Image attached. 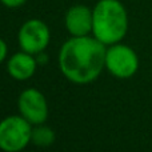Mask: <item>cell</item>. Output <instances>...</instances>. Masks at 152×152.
<instances>
[{
    "label": "cell",
    "instance_id": "1",
    "mask_svg": "<svg viewBox=\"0 0 152 152\" xmlns=\"http://www.w3.org/2000/svg\"><path fill=\"white\" fill-rule=\"evenodd\" d=\"M105 44L96 37L74 36L59 53V67L68 80L76 84L94 81L105 66Z\"/></svg>",
    "mask_w": 152,
    "mask_h": 152
},
{
    "label": "cell",
    "instance_id": "2",
    "mask_svg": "<svg viewBox=\"0 0 152 152\" xmlns=\"http://www.w3.org/2000/svg\"><path fill=\"white\" fill-rule=\"evenodd\" d=\"M94 37L105 45L119 43L128 31V13L119 0H99L92 10Z\"/></svg>",
    "mask_w": 152,
    "mask_h": 152
},
{
    "label": "cell",
    "instance_id": "3",
    "mask_svg": "<svg viewBox=\"0 0 152 152\" xmlns=\"http://www.w3.org/2000/svg\"><path fill=\"white\" fill-rule=\"evenodd\" d=\"M32 137L31 123L23 116H8L0 121V150L19 152Z\"/></svg>",
    "mask_w": 152,
    "mask_h": 152
},
{
    "label": "cell",
    "instance_id": "4",
    "mask_svg": "<svg viewBox=\"0 0 152 152\" xmlns=\"http://www.w3.org/2000/svg\"><path fill=\"white\" fill-rule=\"evenodd\" d=\"M105 67L116 77L128 79L136 74L139 68V58L131 47L116 43L107 50Z\"/></svg>",
    "mask_w": 152,
    "mask_h": 152
},
{
    "label": "cell",
    "instance_id": "5",
    "mask_svg": "<svg viewBox=\"0 0 152 152\" xmlns=\"http://www.w3.org/2000/svg\"><path fill=\"white\" fill-rule=\"evenodd\" d=\"M51 39L50 28L44 21L39 19H31L21 26L18 35L19 45L24 52L31 55L42 53L47 48Z\"/></svg>",
    "mask_w": 152,
    "mask_h": 152
},
{
    "label": "cell",
    "instance_id": "6",
    "mask_svg": "<svg viewBox=\"0 0 152 152\" xmlns=\"http://www.w3.org/2000/svg\"><path fill=\"white\" fill-rule=\"evenodd\" d=\"M19 110L26 120L31 124L40 126L48 118V105L44 95L36 88H28L19 96Z\"/></svg>",
    "mask_w": 152,
    "mask_h": 152
},
{
    "label": "cell",
    "instance_id": "7",
    "mask_svg": "<svg viewBox=\"0 0 152 152\" xmlns=\"http://www.w3.org/2000/svg\"><path fill=\"white\" fill-rule=\"evenodd\" d=\"M94 12L87 5H74L66 13L67 31L72 36H87L92 32Z\"/></svg>",
    "mask_w": 152,
    "mask_h": 152
},
{
    "label": "cell",
    "instance_id": "8",
    "mask_svg": "<svg viewBox=\"0 0 152 152\" xmlns=\"http://www.w3.org/2000/svg\"><path fill=\"white\" fill-rule=\"evenodd\" d=\"M8 74L16 80H27L36 71V60L28 52H19L11 56L7 64Z\"/></svg>",
    "mask_w": 152,
    "mask_h": 152
},
{
    "label": "cell",
    "instance_id": "9",
    "mask_svg": "<svg viewBox=\"0 0 152 152\" xmlns=\"http://www.w3.org/2000/svg\"><path fill=\"white\" fill-rule=\"evenodd\" d=\"M31 140L37 147H50L55 142V132L48 127H36L35 129H32Z\"/></svg>",
    "mask_w": 152,
    "mask_h": 152
},
{
    "label": "cell",
    "instance_id": "10",
    "mask_svg": "<svg viewBox=\"0 0 152 152\" xmlns=\"http://www.w3.org/2000/svg\"><path fill=\"white\" fill-rule=\"evenodd\" d=\"M0 1H1L3 5H5L8 8H18L20 5H23L27 0H0Z\"/></svg>",
    "mask_w": 152,
    "mask_h": 152
},
{
    "label": "cell",
    "instance_id": "11",
    "mask_svg": "<svg viewBox=\"0 0 152 152\" xmlns=\"http://www.w3.org/2000/svg\"><path fill=\"white\" fill-rule=\"evenodd\" d=\"M7 51H8V48H7L5 42L3 39H0V63L5 59V56H7Z\"/></svg>",
    "mask_w": 152,
    "mask_h": 152
}]
</instances>
